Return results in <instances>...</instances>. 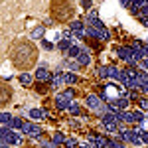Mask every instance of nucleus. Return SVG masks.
<instances>
[{"label": "nucleus", "instance_id": "412c9836", "mask_svg": "<svg viewBox=\"0 0 148 148\" xmlns=\"http://www.w3.org/2000/svg\"><path fill=\"white\" fill-rule=\"evenodd\" d=\"M65 146L67 148H75L77 146V140H75V138H67V140H65Z\"/></svg>", "mask_w": 148, "mask_h": 148}, {"label": "nucleus", "instance_id": "dca6fc26", "mask_svg": "<svg viewBox=\"0 0 148 148\" xmlns=\"http://www.w3.org/2000/svg\"><path fill=\"white\" fill-rule=\"evenodd\" d=\"M97 75H99L101 79H107V77H109V67H101V65H99V67H97Z\"/></svg>", "mask_w": 148, "mask_h": 148}, {"label": "nucleus", "instance_id": "b1692460", "mask_svg": "<svg viewBox=\"0 0 148 148\" xmlns=\"http://www.w3.org/2000/svg\"><path fill=\"white\" fill-rule=\"evenodd\" d=\"M140 109L142 111H148V99H144V97L140 99Z\"/></svg>", "mask_w": 148, "mask_h": 148}, {"label": "nucleus", "instance_id": "393cba45", "mask_svg": "<svg viewBox=\"0 0 148 148\" xmlns=\"http://www.w3.org/2000/svg\"><path fill=\"white\" fill-rule=\"evenodd\" d=\"M140 140L148 144V130H140Z\"/></svg>", "mask_w": 148, "mask_h": 148}, {"label": "nucleus", "instance_id": "c756f323", "mask_svg": "<svg viewBox=\"0 0 148 148\" xmlns=\"http://www.w3.org/2000/svg\"><path fill=\"white\" fill-rule=\"evenodd\" d=\"M142 63H144V67H148V56L144 57V59H142Z\"/></svg>", "mask_w": 148, "mask_h": 148}, {"label": "nucleus", "instance_id": "7ed1b4c3", "mask_svg": "<svg viewBox=\"0 0 148 148\" xmlns=\"http://www.w3.org/2000/svg\"><path fill=\"white\" fill-rule=\"evenodd\" d=\"M12 97H14V91H12V87L8 85V81L0 79V109L8 105L12 101Z\"/></svg>", "mask_w": 148, "mask_h": 148}, {"label": "nucleus", "instance_id": "0eeeda50", "mask_svg": "<svg viewBox=\"0 0 148 148\" xmlns=\"http://www.w3.org/2000/svg\"><path fill=\"white\" fill-rule=\"evenodd\" d=\"M77 61H79V65H89L91 63V56H89V49L87 47L81 49V53L77 56Z\"/></svg>", "mask_w": 148, "mask_h": 148}, {"label": "nucleus", "instance_id": "9d476101", "mask_svg": "<svg viewBox=\"0 0 148 148\" xmlns=\"http://www.w3.org/2000/svg\"><path fill=\"white\" fill-rule=\"evenodd\" d=\"M36 79H38V81H47V79H51V77H49V71H47L46 67H40L38 71H36Z\"/></svg>", "mask_w": 148, "mask_h": 148}, {"label": "nucleus", "instance_id": "bb28decb", "mask_svg": "<svg viewBox=\"0 0 148 148\" xmlns=\"http://www.w3.org/2000/svg\"><path fill=\"white\" fill-rule=\"evenodd\" d=\"M140 12H142V14H146V16H148V0L144 2V4H142V6H140Z\"/></svg>", "mask_w": 148, "mask_h": 148}, {"label": "nucleus", "instance_id": "a211bd4d", "mask_svg": "<svg viewBox=\"0 0 148 148\" xmlns=\"http://www.w3.org/2000/svg\"><path fill=\"white\" fill-rule=\"evenodd\" d=\"M57 47H59L61 51H67L69 47H71V42H69V40H61V42L57 44Z\"/></svg>", "mask_w": 148, "mask_h": 148}, {"label": "nucleus", "instance_id": "a878e982", "mask_svg": "<svg viewBox=\"0 0 148 148\" xmlns=\"http://www.w3.org/2000/svg\"><path fill=\"white\" fill-rule=\"evenodd\" d=\"M63 95H65V97H69V99H73V97H75V91H73V89H65V91H63Z\"/></svg>", "mask_w": 148, "mask_h": 148}, {"label": "nucleus", "instance_id": "cd10ccee", "mask_svg": "<svg viewBox=\"0 0 148 148\" xmlns=\"http://www.w3.org/2000/svg\"><path fill=\"white\" fill-rule=\"evenodd\" d=\"M42 46L46 47V49H53V44H51V42H46V40L42 42Z\"/></svg>", "mask_w": 148, "mask_h": 148}, {"label": "nucleus", "instance_id": "39448f33", "mask_svg": "<svg viewBox=\"0 0 148 148\" xmlns=\"http://www.w3.org/2000/svg\"><path fill=\"white\" fill-rule=\"evenodd\" d=\"M69 105H71V99L69 97H65L63 93H59L56 97V107L59 109V111H65V109H69Z\"/></svg>", "mask_w": 148, "mask_h": 148}, {"label": "nucleus", "instance_id": "aec40b11", "mask_svg": "<svg viewBox=\"0 0 148 148\" xmlns=\"http://www.w3.org/2000/svg\"><path fill=\"white\" fill-rule=\"evenodd\" d=\"M61 142H65L63 134H61V132H56V134H53V144H61Z\"/></svg>", "mask_w": 148, "mask_h": 148}, {"label": "nucleus", "instance_id": "ddd939ff", "mask_svg": "<svg viewBox=\"0 0 148 148\" xmlns=\"http://www.w3.org/2000/svg\"><path fill=\"white\" fill-rule=\"evenodd\" d=\"M63 79H65V83H67V85H73V83H77V81H79V77H77L75 73H71V71H69V73H65V75H63Z\"/></svg>", "mask_w": 148, "mask_h": 148}, {"label": "nucleus", "instance_id": "6ab92c4d", "mask_svg": "<svg viewBox=\"0 0 148 148\" xmlns=\"http://www.w3.org/2000/svg\"><path fill=\"white\" fill-rule=\"evenodd\" d=\"M69 114H73V116H77V114H79V105H77V103H71V105H69Z\"/></svg>", "mask_w": 148, "mask_h": 148}, {"label": "nucleus", "instance_id": "f8f14e48", "mask_svg": "<svg viewBox=\"0 0 148 148\" xmlns=\"http://www.w3.org/2000/svg\"><path fill=\"white\" fill-rule=\"evenodd\" d=\"M18 81H20L22 85H30V83H32V75H30L28 71H24V73L18 75Z\"/></svg>", "mask_w": 148, "mask_h": 148}, {"label": "nucleus", "instance_id": "f257e3e1", "mask_svg": "<svg viewBox=\"0 0 148 148\" xmlns=\"http://www.w3.org/2000/svg\"><path fill=\"white\" fill-rule=\"evenodd\" d=\"M38 56H40L38 46L34 42H30V40H24V38L16 40L8 49V57H10L12 65L16 69H20L22 73L32 69L38 63Z\"/></svg>", "mask_w": 148, "mask_h": 148}, {"label": "nucleus", "instance_id": "c85d7f7f", "mask_svg": "<svg viewBox=\"0 0 148 148\" xmlns=\"http://www.w3.org/2000/svg\"><path fill=\"white\" fill-rule=\"evenodd\" d=\"M79 148H91V144H87V142H83V144H81Z\"/></svg>", "mask_w": 148, "mask_h": 148}, {"label": "nucleus", "instance_id": "4be33fe9", "mask_svg": "<svg viewBox=\"0 0 148 148\" xmlns=\"http://www.w3.org/2000/svg\"><path fill=\"white\" fill-rule=\"evenodd\" d=\"M81 8L83 10H89L91 8V0H81Z\"/></svg>", "mask_w": 148, "mask_h": 148}, {"label": "nucleus", "instance_id": "20e7f679", "mask_svg": "<svg viewBox=\"0 0 148 148\" xmlns=\"http://www.w3.org/2000/svg\"><path fill=\"white\" fill-rule=\"evenodd\" d=\"M116 53H119V57H121L123 61L130 63V65H134V63H136V61H134V57H132V47H119V49H116Z\"/></svg>", "mask_w": 148, "mask_h": 148}, {"label": "nucleus", "instance_id": "1a4fd4ad", "mask_svg": "<svg viewBox=\"0 0 148 148\" xmlns=\"http://www.w3.org/2000/svg\"><path fill=\"white\" fill-rule=\"evenodd\" d=\"M12 119H14V114L0 113V126H6V128H12Z\"/></svg>", "mask_w": 148, "mask_h": 148}, {"label": "nucleus", "instance_id": "6e6552de", "mask_svg": "<svg viewBox=\"0 0 148 148\" xmlns=\"http://www.w3.org/2000/svg\"><path fill=\"white\" fill-rule=\"evenodd\" d=\"M85 103H87V107H91V109H95V111H99V109H101V99H99L97 95H89Z\"/></svg>", "mask_w": 148, "mask_h": 148}, {"label": "nucleus", "instance_id": "f03ea898", "mask_svg": "<svg viewBox=\"0 0 148 148\" xmlns=\"http://www.w3.org/2000/svg\"><path fill=\"white\" fill-rule=\"evenodd\" d=\"M75 12L77 8L71 0H53L49 6V14L56 22H69L75 16Z\"/></svg>", "mask_w": 148, "mask_h": 148}, {"label": "nucleus", "instance_id": "7c9ffc66", "mask_svg": "<svg viewBox=\"0 0 148 148\" xmlns=\"http://www.w3.org/2000/svg\"><path fill=\"white\" fill-rule=\"evenodd\" d=\"M0 148H10L8 144H4V142H0Z\"/></svg>", "mask_w": 148, "mask_h": 148}, {"label": "nucleus", "instance_id": "f3484780", "mask_svg": "<svg viewBox=\"0 0 148 148\" xmlns=\"http://www.w3.org/2000/svg\"><path fill=\"white\" fill-rule=\"evenodd\" d=\"M109 77H113V79H119L121 81V71L116 67H109Z\"/></svg>", "mask_w": 148, "mask_h": 148}, {"label": "nucleus", "instance_id": "9b49d317", "mask_svg": "<svg viewBox=\"0 0 148 148\" xmlns=\"http://www.w3.org/2000/svg\"><path fill=\"white\" fill-rule=\"evenodd\" d=\"M30 119H34V121H40V119H44V116H46V111H44V109H32V111H30Z\"/></svg>", "mask_w": 148, "mask_h": 148}, {"label": "nucleus", "instance_id": "4468645a", "mask_svg": "<svg viewBox=\"0 0 148 148\" xmlns=\"http://www.w3.org/2000/svg\"><path fill=\"white\" fill-rule=\"evenodd\" d=\"M46 34V28L44 26H38L34 32H32V38H36V40H42V36Z\"/></svg>", "mask_w": 148, "mask_h": 148}, {"label": "nucleus", "instance_id": "423d86ee", "mask_svg": "<svg viewBox=\"0 0 148 148\" xmlns=\"http://www.w3.org/2000/svg\"><path fill=\"white\" fill-rule=\"evenodd\" d=\"M22 130L26 132V134H30V136H40V134H42V128L36 126V125H30V123H24Z\"/></svg>", "mask_w": 148, "mask_h": 148}, {"label": "nucleus", "instance_id": "2eb2a0df", "mask_svg": "<svg viewBox=\"0 0 148 148\" xmlns=\"http://www.w3.org/2000/svg\"><path fill=\"white\" fill-rule=\"evenodd\" d=\"M79 53H81V47L79 46H71L67 49V57H77Z\"/></svg>", "mask_w": 148, "mask_h": 148}, {"label": "nucleus", "instance_id": "5701e85b", "mask_svg": "<svg viewBox=\"0 0 148 148\" xmlns=\"http://www.w3.org/2000/svg\"><path fill=\"white\" fill-rule=\"evenodd\" d=\"M36 91L42 93V95H46V93H47V87H46V85H36Z\"/></svg>", "mask_w": 148, "mask_h": 148}]
</instances>
